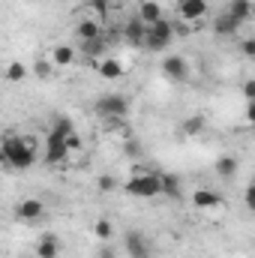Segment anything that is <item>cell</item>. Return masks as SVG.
Segmentation results:
<instances>
[{
	"label": "cell",
	"instance_id": "cell-3",
	"mask_svg": "<svg viewBox=\"0 0 255 258\" xmlns=\"http://www.w3.org/2000/svg\"><path fill=\"white\" fill-rule=\"evenodd\" d=\"M126 192L135 195V198H156V195H162L159 174H132L126 180Z\"/></svg>",
	"mask_w": 255,
	"mask_h": 258
},
{
	"label": "cell",
	"instance_id": "cell-26",
	"mask_svg": "<svg viewBox=\"0 0 255 258\" xmlns=\"http://www.w3.org/2000/svg\"><path fill=\"white\" fill-rule=\"evenodd\" d=\"M114 186H117V183H114L111 174H102V177H99V189H102V192H111Z\"/></svg>",
	"mask_w": 255,
	"mask_h": 258
},
{
	"label": "cell",
	"instance_id": "cell-15",
	"mask_svg": "<svg viewBox=\"0 0 255 258\" xmlns=\"http://www.w3.org/2000/svg\"><path fill=\"white\" fill-rule=\"evenodd\" d=\"M75 33H78V39H81V42H87V39H99V36H102V27H99L96 21L84 18V21H78Z\"/></svg>",
	"mask_w": 255,
	"mask_h": 258
},
{
	"label": "cell",
	"instance_id": "cell-20",
	"mask_svg": "<svg viewBox=\"0 0 255 258\" xmlns=\"http://www.w3.org/2000/svg\"><path fill=\"white\" fill-rule=\"evenodd\" d=\"M75 60V51L69 48V45H57L54 51H51V63H57V66H69Z\"/></svg>",
	"mask_w": 255,
	"mask_h": 258
},
{
	"label": "cell",
	"instance_id": "cell-7",
	"mask_svg": "<svg viewBox=\"0 0 255 258\" xmlns=\"http://www.w3.org/2000/svg\"><path fill=\"white\" fill-rule=\"evenodd\" d=\"M42 213H45V204L39 198H24L15 204V219H21V222H36Z\"/></svg>",
	"mask_w": 255,
	"mask_h": 258
},
{
	"label": "cell",
	"instance_id": "cell-13",
	"mask_svg": "<svg viewBox=\"0 0 255 258\" xmlns=\"http://www.w3.org/2000/svg\"><path fill=\"white\" fill-rule=\"evenodd\" d=\"M192 204L201 207V210H213V207L222 204V198L213 192V189H195V192H192Z\"/></svg>",
	"mask_w": 255,
	"mask_h": 258
},
{
	"label": "cell",
	"instance_id": "cell-1",
	"mask_svg": "<svg viewBox=\"0 0 255 258\" xmlns=\"http://www.w3.org/2000/svg\"><path fill=\"white\" fill-rule=\"evenodd\" d=\"M0 147H3V162H6L9 168H15V171H24V168H30V165L36 162V144H33L30 138L6 135V138L0 141Z\"/></svg>",
	"mask_w": 255,
	"mask_h": 258
},
{
	"label": "cell",
	"instance_id": "cell-25",
	"mask_svg": "<svg viewBox=\"0 0 255 258\" xmlns=\"http://www.w3.org/2000/svg\"><path fill=\"white\" fill-rule=\"evenodd\" d=\"M33 72H36L39 78H48V75H51V60H36Z\"/></svg>",
	"mask_w": 255,
	"mask_h": 258
},
{
	"label": "cell",
	"instance_id": "cell-16",
	"mask_svg": "<svg viewBox=\"0 0 255 258\" xmlns=\"http://www.w3.org/2000/svg\"><path fill=\"white\" fill-rule=\"evenodd\" d=\"M225 12H231L237 21H249L252 18V0H231V6Z\"/></svg>",
	"mask_w": 255,
	"mask_h": 258
},
{
	"label": "cell",
	"instance_id": "cell-28",
	"mask_svg": "<svg viewBox=\"0 0 255 258\" xmlns=\"http://www.w3.org/2000/svg\"><path fill=\"white\" fill-rule=\"evenodd\" d=\"M243 54H246V57L255 54V39H246V42H243Z\"/></svg>",
	"mask_w": 255,
	"mask_h": 258
},
{
	"label": "cell",
	"instance_id": "cell-9",
	"mask_svg": "<svg viewBox=\"0 0 255 258\" xmlns=\"http://www.w3.org/2000/svg\"><path fill=\"white\" fill-rule=\"evenodd\" d=\"M162 72H165L168 81H186V78H189V63H186L183 57H165Z\"/></svg>",
	"mask_w": 255,
	"mask_h": 258
},
{
	"label": "cell",
	"instance_id": "cell-8",
	"mask_svg": "<svg viewBox=\"0 0 255 258\" xmlns=\"http://www.w3.org/2000/svg\"><path fill=\"white\" fill-rule=\"evenodd\" d=\"M177 12L183 21H198L207 15V0H177Z\"/></svg>",
	"mask_w": 255,
	"mask_h": 258
},
{
	"label": "cell",
	"instance_id": "cell-4",
	"mask_svg": "<svg viewBox=\"0 0 255 258\" xmlns=\"http://www.w3.org/2000/svg\"><path fill=\"white\" fill-rule=\"evenodd\" d=\"M96 111L108 120H120V117L129 114V99L120 96V93H105V96L96 99Z\"/></svg>",
	"mask_w": 255,
	"mask_h": 258
},
{
	"label": "cell",
	"instance_id": "cell-2",
	"mask_svg": "<svg viewBox=\"0 0 255 258\" xmlns=\"http://www.w3.org/2000/svg\"><path fill=\"white\" fill-rule=\"evenodd\" d=\"M174 39V30H171V21L159 18L156 24H147V33H144V45L150 51H165L168 42Z\"/></svg>",
	"mask_w": 255,
	"mask_h": 258
},
{
	"label": "cell",
	"instance_id": "cell-18",
	"mask_svg": "<svg viewBox=\"0 0 255 258\" xmlns=\"http://www.w3.org/2000/svg\"><path fill=\"white\" fill-rule=\"evenodd\" d=\"M159 189H162V195L177 198V195H180V180H177V174H159Z\"/></svg>",
	"mask_w": 255,
	"mask_h": 258
},
{
	"label": "cell",
	"instance_id": "cell-14",
	"mask_svg": "<svg viewBox=\"0 0 255 258\" xmlns=\"http://www.w3.org/2000/svg\"><path fill=\"white\" fill-rule=\"evenodd\" d=\"M138 18H141L144 24H156V21L162 18L159 3H156V0H144V3H141V9H138Z\"/></svg>",
	"mask_w": 255,
	"mask_h": 258
},
{
	"label": "cell",
	"instance_id": "cell-17",
	"mask_svg": "<svg viewBox=\"0 0 255 258\" xmlns=\"http://www.w3.org/2000/svg\"><path fill=\"white\" fill-rule=\"evenodd\" d=\"M216 174H219L222 180H231V177L237 174V159H234V156H222V159L216 162Z\"/></svg>",
	"mask_w": 255,
	"mask_h": 258
},
{
	"label": "cell",
	"instance_id": "cell-30",
	"mask_svg": "<svg viewBox=\"0 0 255 258\" xmlns=\"http://www.w3.org/2000/svg\"><path fill=\"white\" fill-rule=\"evenodd\" d=\"M99 258H117V252H114L111 246H102V249H99Z\"/></svg>",
	"mask_w": 255,
	"mask_h": 258
},
{
	"label": "cell",
	"instance_id": "cell-6",
	"mask_svg": "<svg viewBox=\"0 0 255 258\" xmlns=\"http://www.w3.org/2000/svg\"><path fill=\"white\" fill-rule=\"evenodd\" d=\"M123 246H126V255L129 258H150V243H147V237L141 234V231H126V237H123Z\"/></svg>",
	"mask_w": 255,
	"mask_h": 258
},
{
	"label": "cell",
	"instance_id": "cell-10",
	"mask_svg": "<svg viewBox=\"0 0 255 258\" xmlns=\"http://www.w3.org/2000/svg\"><path fill=\"white\" fill-rule=\"evenodd\" d=\"M240 24H243V21H237L231 12H222V15H216V21H213V33H216V36H234V33L240 30Z\"/></svg>",
	"mask_w": 255,
	"mask_h": 258
},
{
	"label": "cell",
	"instance_id": "cell-12",
	"mask_svg": "<svg viewBox=\"0 0 255 258\" xmlns=\"http://www.w3.org/2000/svg\"><path fill=\"white\" fill-rule=\"evenodd\" d=\"M36 255L39 258H57L60 255V240H57V234H42L39 243H36Z\"/></svg>",
	"mask_w": 255,
	"mask_h": 258
},
{
	"label": "cell",
	"instance_id": "cell-29",
	"mask_svg": "<svg viewBox=\"0 0 255 258\" xmlns=\"http://www.w3.org/2000/svg\"><path fill=\"white\" fill-rule=\"evenodd\" d=\"M243 93H246V99H252L255 96V81H246V84H243Z\"/></svg>",
	"mask_w": 255,
	"mask_h": 258
},
{
	"label": "cell",
	"instance_id": "cell-11",
	"mask_svg": "<svg viewBox=\"0 0 255 258\" xmlns=\"http://www.w3.org/2000/svg\"><path fill=\"white\" fill-rule=\"evenodd\" d=\"M144 33H147V24L135 15V18H129L126 27H123V39L132 42V45H144Z\"/></svg>",
	"mask_w": 255,
	"mask_h": 258
},
{
	"label": "cell",
	"instance_id": "cell-19",
	"mask_svg": "<svg viewBox=\"0 0 255 258\" xmlns=\"http://www.w3.org/2000/svg\"><path fill=\"white\" fill-rule=\"evenodd\" d=\"M99 75H102V78H111V81H114V78H120V75H123V66L117 63L114 57H105V60L99 63Z\"/></svg>",
	"mask_w": 255,
	"mask_h": 258
},
{
	"label": "cell",
	"instance_id": "cell-27",
	"mask_svg": "<svg viewBox=\"0 0 255 258\" xmlns=\"http://www.w3.org/2000/svg\"><path fill=\"white\" fill-rule=\"evenodd\" d=\"M63 144H66V150H69V153L81 147V141H78V135H75V132H72V135H66V138H63Z\"/></svg>",
	"mask_w": 255,
	"mask_h": 258
},
{
	"label": "cell",
	"instance_id": "cell-21",
	"mask_svg": "<svg viewBox=\"0 0 255 258\" xmlns=\"http://www.w3.org/2000/svg\"><path fill=\"white\" fill-rule=\"evenodd\" d=\"M105 48H108V42H105L102 36H99V39H87V42H81V51H84L87 57H99Z\"/></svg>",
	"mask_w": 255,
	"mask_h": 258
},
{
	"label": "cell",
	"instance_id": "cell-23",
	"mask_svg": "<svg viewBox=\"0 0 255 258\" xmlns=\"http://www.w3.org/2000/svg\"><path fill=\"white\" fill-rule=\"evenodd\" d=\"M93 231H96V237H99V240H111V234H114V225H111L108 219H96Z\"/></svg>",
	"mask_w": 255,
	"mask_h": 258
},
{
	"label": "cell",
	"instance_id": "cell-5",
	"mask_svg": "<svg viewBox=\"0 0 255 258\" xmlns=\"http://www.w3.org/2000/svg\"><path fill=\"white\" fill-rule=\"evenodd\" d=\"M63 138L66 135L63 132H57V129H51V132L45 135V162H48V165H57V162H63L66 156H69Z\"/></svg>",
	"mask_w": 255,
	"mask_h": 258
},
{
	"label": "cell",
	"instance_id": "cell-24",
	"mask_svg": "<svg viewBox=\"0 0 255 258\" xmlns=\"http://www.w3.org/2000/svg\"><path fill=\"white\" fill-rule=\"evenodd\" d=\"M24 78H27L24 63H9L6 66V81H24Z\"/></svg>",
	"mask_w": 255,
	"mask_h": 258
},
{
	"label": "cell",
	"instance_id": "cell-22",
	"mask_svg": "<svg viewBox=\"0 0 255 258\" xmlns=\"http://www.w3.org/2000/svg\"><path fill=\"white\" fill-rule=\"evenodd\" d=\"M204 126H207V120H204L201 114H195V117H186V120L180 123V129H183L186 135H198V132H201Z\"/></svg>",
	"mask_w": 255,
	"mask_h": 258
}]
</instances>
